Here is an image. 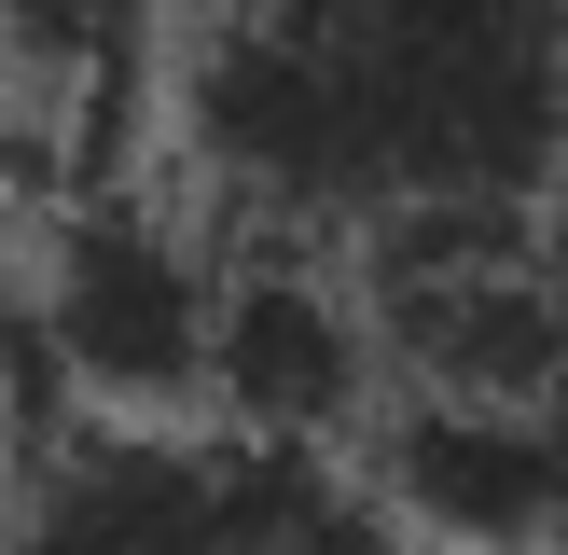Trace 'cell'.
Listing matches in <instances>:
<instances>
[{
  "mask_svg": "<svg viewBox=\"0 0 568 555\" xmlns=\"http://www.w3.org/2000/svg\"><path fill=\"white\" fill-rule=\"evenodd\" d=\"M166 139L222 236H388L568 181V0H194Z\"/></svg>",
  "mask_w": 568,
  "mask_h": 555,
  "instance_id": "cell-1",
  "label": "cell"
},
{
  "mask_svg": "<svg viewBox=\"0 0 568 555\" xmlns=\"http://www.w3.org/2000/svg\"><path fill=\"white\" fill-rule=\"evenodd\" d=\"M14 555H430L375 472L222 416H70L28 444Z\"/></svg>",
  "mask_w": 568,
  "mask_h": 555,
  "instance_id": "cell-2",
  "label": "cell"
},
{
  "mask_svg": "<svg viewBox=\"0 0 568 555\" xmlns=\"http://www.w3.org/2000/svg\"><path fill=\"white\" fill-rule=\"evenodd\" d=\"M236 236L181 194L83 181L28 209V444L70 416H209Z\"/></svg>",
  "mask_w": 568,
  "mask_h": 555,
  "instance_id": "cell-3",
  "label": "cell"
},
{
  "mask_svg": "<svg viewBox=\"0 0 568 555\" xmlns=\"http://www.w3.org/2000/svg\"><path fill=\"white\" fill-rule=\"evenodd\" d=\"M388 389V320H375V278H361L347 236H236V278H222V375L209 416L222 431H264V444H375Z\"/></svg>",
  "mask_w": 568,
  "mask_h": 555,
  "instance_id": "cell-4",
  "label": "cell"
},
{
  "mask_svg": "<svg viewBox=\"0 0 568 555\" xmlns=\"http://www.w3.org/2000/svg\"><path fill=\"white\" fill-rule=\"evenodd\" d=\"M375 320L403 389H541L568 403V292L541 209H416L388 236H361Z\"/></svg>",
  "mask_w": 568,
  "mask_h": 555,
  "instance_id": "cell-5",
  "label": "cell"
},
{
  "mask_svg": "<svg viewBox=\"0 0 568 555\" xmlns=\"http://www.w3.org/2000/svg\"><path fill=\"white\" fill-rule=\"evenodd\" d=\"M361 472L430 555H568V403L541 389H388Z\"/></svg>",
  "mask_w": 568,
  "mask_h": 555,
  "instance_id": "cell-6",
  "label": "cell"
},
{
  "mask_svg": "<svg viewBox=\"0 0 568 555\" xmlns=\"http://www.w3.org/2000/svg\"><path fill=\"white\" fill-rule=\"evenodd\" d=\"M0 70H14V153H28V209L83 181H125V139L166 111L181 28L166 0H0Z\"/></svg>",
  "mask_w": 568,
  "mask_h": 555,
  "instance_id": "cell-7",
  "label": "cell"
}]
</instances>
